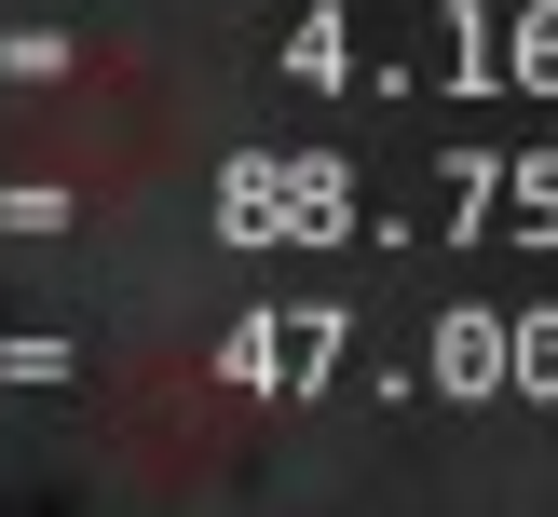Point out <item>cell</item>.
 Returning <instances> with one entry per match:
<instances>
[{"label": "cell", "instance_id": "6da1fadb", "mask_svg": "<svg viewBox=\"0 0 558 517\" xmlns=\"http://www.w3.org/2000/svg\"><path fill=\"white\" fill-rule=\"evenodd\" d=\"M178 109L136 54H41L0 82V218H109L163 177Z\"/></svg>", "mask_w": 558, "mask_h": 517}]
</instances>
